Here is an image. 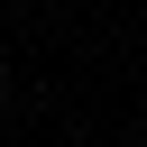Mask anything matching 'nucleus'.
<instances>
[{"label":"nucleus","instance_id":"f257e3e1","mask_svg":"<svg viewBox=\"0 0 147 147\" xmlns=\"http://www.w3.org/2000/svg\"><path fill=\"white\" fill-rule=\"evenodd\" d=\"M0 83H9V64H0Z\"/></svg>","mask_w":147,"mask_h":147}]
</instances>
